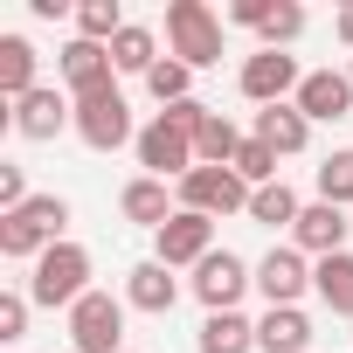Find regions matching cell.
<instances>
[{"label": "cell", "mask_w": 353, "mask_h": 353, "mask_svg": "<svg viewBox=\"0 0 353 353\" xmlns=\"http://www.w3.org/2000/svg\"><path fill=\"white\" fill-rule=\"evenodd\" d=\"M63 222H70V201L63 194H35L21 215H0V256L8 263H35L49 243H63Z\"/></svg>", "instance_id": "1"}, {"label": "cell", "mask_w": 353, "mask_h": 353, "mask_svg": "<svg viewBox=\"0 0 353 353\" xmlns=\"http://www.w3.org/2000/svg\"><path fill=\"white\" fill-rule=\"evenodd\" d=\"M28 298H35V305H63V312H77V305L90 298V250H77V243H49V250L35 256Z\"/></svg>", "instance_id": "2"}, {"label": "cell", "mask_w": 353, "mask_h": 353, "mask_svg": "<svg viewBox=\"0 0 353 353\" xmlns=\"http://www.w3.org/2000/svg\"><path fill=\"white\" fill-rule=\"evenodd\" d=\"M166 56H181L188 70H215L222 63V14L201 0H173L166 8Z\"/></svg>", "instance_id": "3"}, {"label": "cell", "mask_w": 353, "mask_h": 353, "mask_svg": "<svg viewBox=\"0 0 353 353\" xmlns=\"http://www.w3.org/2000/svg\"><path fill=\"white\" fill-rule=\"evenodd\" d=\"M250 181L236 166H194L188 181H181V208H194V215H208V222H222V215H243L250 208Z\"/></svg>", "instance_id": "4"}, {"label": "cell", "mask_w": 353, "mask_h": 353, "mask_svg": "<svg viewBox=\"0 0 353 353\" xmlns=\"http://www.w3.org/2000/svg\"><path fill=\"white\" fill-rule=\"evenodd\" d=\"M70 346L77 353H125V305L111 291H90L70 312Z\"/></svg>", "instance_id": "5"}, {"label": "cell", "mask_w": 353, "mask_h": 353, "mask_svg": "<svg viewBox=\"0 0 353 353\" xmlns=\"http://www.w3.org/2000/svg\"><path fill=\"white\" fill-rule=\"evenodd\" d=\"M132 152H139V166L152 173V181H166V173H173V181H188V173L201 166V159H194V139H188L181 125H166V118H152Z\"/></svg>", "instance_id": "6"}, {"label": "cell", "mask_w": 353, "mask_h": 353, "mask_svg": "<svg viewBox=\"0 0 353 353\" xmlns=\"http://www.w3.org/2000/svg\"><path fill=\"white\" fill-rule=\"evenodd\" d=\"M63 83H70V97H77V104H90V97H111V90H118V63H111V49L77 35V42L63 49Z\"/></svg>", "instance_id": "7"}, {"label": "cell", "mask_w": 353, "mask_h": 353, "mask_svg": "<svg viewBox=\"0 0 353 353\" xmlns=\"http://www.w3.org/2000/svg\"><path fill=\"white\" fill-rule=\"evenodd\" d=\"M77 139L90 145V152H118V145H139V132H132V104L111 90V97H90V104H77Z\"/></svg>", "instance_id": "8"}, {"label": "cell", "mask_w": 353, "mask_h": 353, "mask_svg": "<svg viewBox=\"0 0 353 353\" xmlns=\"http://www.w3.org/2000/svg\"><path fill=\"white\" fill-rule=\"evenodd\" d=\"M152 256L166 263V270H181V263H208L215 256V222L208 215H194V208H181L159 236H152Z\"/></svg>", "instance_id": "9"}, {"label": "cell", "mask_w": 353, "mask_h": 353, "mask_svg": "<svg viewBox=\"0 0 353 353\" xmlns=\"http://www.w3.org/2000/svg\"><path fill=\"white\" fill-rule=\"evenodd\" d=\"M298 56H284V49H256L250 63H243V97L250 104H284V97H298Z\"/></svg>", "instance_id": "10"}, {"label": "cell", "mask_w": 353, "mask_h": 353, "mask_svg": "<svg viewBox=\"0 0 353 353\" xmlns=\"http://www.w3.org/2000/svg\"><path fill=\"white\" fill-rule=\"evenodd\" d=\"M256 284V270L243 263V256H229V250H215L208 263H194V298L208 305V312H236V298Z\"/></svg>", "instance_id": "11"}, {"label": "cell", "mask_w": 353, "mask_h": 353, "mask_svg": "<svg viewBox=\"0 0 353 353\" xmlns=\"http://www.w3.org/2000/svg\"><path fill=\"white\" fill-rule=\"evenodd\" d=\"M63 125H77V97H70V90H49V83H42V90H28V97L14 104V132L35 139V145L56 139Z\"/></svg>", "instance_id": "12"}, {"label": "cell", "mask_w": 353, "mask_h": 353, "mask_svg": "<svg viewBox=\"0 0 353 353\" xmlns=\"http://www.w3.org/2000/svg\"><path fill=\"white\" fill-rule=\"evenodd\" d=\"M312 125H332V118H346L353 111V77L346 70H312L305 83H298V97H291Z\"/></svg>", "instance_id": "13"}, {"label": "cell", "mask_w": 353, "mask_h": 353, "mask_svg": "<svg viewBox=\"0 0 353 353\" xmlns=\"http://www.w3.org/2000/svg\"><path fill=\"white\" fill-rule=\"evenodd\" d=\"M256 291H263L270 305H298V298L312 291V263H305V250H270V256L256 263Z\"/></svg>", "instance_id": "14"}, {"label": "cell", "mask_w": 353, "mask_h": 353, "mask_svg": "<svg viewBox=\"0 0 353 353\" xmlns=\"http://www.w3.org/2000/svg\"><path fill=\"white\" fill-rule=\"evenodd\" d=\"M173 298H181V284H173V270H166L159 256H145V263H132V270H125V305H132V312L166 319V312H173Z\"/></svg>", "instance_id": "15"}, {"label": "cell", "mask_w": 353, "mask_h": 353, "mask_svg": "<svg viewBox=\"0 0 353 353\" xmlns=\"http://www.w3.org/2000/svg\"><path fill=\"white\" fill-rule=\"evenodd\" d=\"M291 250H305V256H339V250H346V215H339L332 201H312V208L298 215V229H291Z\"/></svg>", "instance_id": "16"}, {"label": "cell", "mask_w": 353, "mask_h": 353, "mask_svg": "<svg viewBox=\"0 0 353 353\" xmlns=\"http://www.w3.org/2000/svg\"><path fill=\"white\" fill-rule=\"evenodd\" d=\"M250 139H263L277 159H291V152H305V139H312V118L298 111V104H263L256 111V132Z\"/></svg>", "instance_id": "17"}, {"label": "cell", "mask_w": 353, "mask_h": 353, "mask_svg": "<svg viewBox=\"0 0 353 353\" xmlns=\"http://www.w3.org/2000/svg\"><path fill=\"white\" fill-rule=\"evenodd\" d=\"M118 208H125V222H139V229H166L173 215H181V208H173L166 201V181H152V173H139V181H125V194H118Z\"/></svg>", "instance_id": "18"}, {"label": "cell", "mask_w": 353, "mask_h": 353, "mask_svg": "<svg viewBox=\"0 0 353 353\" xmlns=\"http://www.w3.org/2000/svg\"><path fill=\"white\" fill-rule=\"evenodd\" d=\"M256 346H263V353H305V346H312V319H305L298 305H270L263 325H256Z\"/></svg>", "instance_id": "19"}, {"label": "cell", "mask_w": 353, "mask_h": 353, "mask_svg": "<svg viewBox=\"0 0 353 353\" xmlns=\"http://www.w3.org/2000/svg\"><path fill=\"white\" fill-rule=\"evenodd\" d=\"M28 90H42L35 83V42L28 35H0V97L21 104Z\"/></svg>", "instance_id": "20"}, {"label": "cell", "mask_w": 353, "mask_h": 353, "mask_svg": "<svg viewBox=\"0 0 353 353\" xmlns=\"http://www.w3.org/2000/svg\"><path fill=\"white\" fill-rule=\"evenodd\" d=\"M312 291L339 312V319H353V250H339V256H319L312 263Z\"/></svg>", "instance_id": "21"}, {"label": "cell", "mask_w": 353, "mask_h": 353, "mask_svg": "<svg viewBox=\"0 0 353 353\" xmlns=\"http://www.w3.org/2000/svg\"><path fill=\"white\" fill-rule=\"evenodd\" d=\"M111 63H118V77H152V63H159V35L139 28V21H125V35L111 42Z\"/></svg>", "instance_id": "22"}, {"label": "cell", "mask_w": 353, "mask_h": 353, "mask_svg": "<svg viewBox=\"0 0 353 353\" xmlns=\"http://www.w3.org/2000/svg\"><path fill=\"white\" fill-rule=\"evenodd\" d=\"M256 346V325L243 312H208L201 319V353H250Z\"/></svg>", "instance_id": "23"}, {"label": "cell", "mask_w": 353, "mask_h": 353, "mask_svg": "<svg viewBox=\"0 0 353 353\" xmlns=\"http://www.w3.org/2000/svg\"><path fill=\"white\" fill-rule=\"evenodd\" d=\"M250 215H256L263 229H298V215H305V208H298V194H291L284 181H270V188H256V194H250Z\"/></svg>", "instance_id": "24"}, {"label": "cell", "mask_w": 353, "mask_h": 353, "mask_svg": "<svg viewBox=\"0 0 353 353\" xmlns=\"http://www.w3.org/2000/svg\"><path fill=\"white\" fill-rule=\"evenodd\" d=\"M236 152H243V132L215 111V118H208V132L194 139V159H201V166H236Z\"/></svg>", "instance_id": "25"}, {"label": "cell", "mask_w": 353, "mask_h": 353, "mask_svg": "<svg viewBox=\"0 0 353 353\" xmlns=\"http://www.w3.org/2000/svg\"><path fill=\"white\" fill-rule=\"evenodd\" d=\"M77 35L111 49V42L125 35V14H118V0H83V8H77Z\"/></svg>", "instance_id": "26"}, {"label": "cell", "mask_w": 353, "mask_h": 353, "mask_svg": "<svg viewBox=\"0 0 353 353\" xmlns=\"http://www.w3.org/2000/svg\"><path fill=\"white\" fill-rule=\"evenodd\" d=\"M188 83H194V70H188L181 56H159L152 77H145V90L159 97V111H166V104H188Z\"/></svg>", "instance_id": "27"}, {"label": "cell", "mask_w": 353, "mask_h": 353, "mask_svg": "<svg viewBox=\"0 0 353 353\" xmlns=\"http://www.w3.org/2000/svg\"><path fill=\"white\" fill-rule=\"evenodd\" d=\"M263 49H291L298 35H305V8H298V0H270V14H263Z\"/></svg>", "instance_id": "28"}, {"label": "cell", "mask_w": 353, "mask_h": 353, "mask_svg": "<svg viewBox=\"0 0 353 353\" xmlns=\"http://www.w3.org/2000/svg\"><path fill=\"white\" fill-rule=\"evenodd\" d=\"M319 201H332V208H346V201H353V145H346V152H332V159L319 166Z\"/></svg>", "instance_id": "29"}, {"label": "cell", "mask_w": 353, "mask_h": 353, "mask_svg": "<svg viewBox=\"0 0 353 353\" xmlns=\"http://www.w3.org/2000/svg\"><path fill=\"white\" fill-rule=\"evenodd\" d=\"M236 173H243L250 188H270V181H277V152H270L263 139H243V152H236Z\"/></svg>", "instance_id": "30"}, {"label": "cell", "mask_w": 353, "mask_h": 353, "mask_svg": "<svg viewBox=\"0 0 353 353\" xmlns=\"http://www.w3.org/2000/svg\"><path fill=\"white\" fill-rule=\"evenodd\" d=\"M28 291H0V339H28Z\"/></svg>", "instance_id": "31"}, {"label": "cell", "mask_w": 353, "mask_h": 353, "mask_svg": "<svg viewBox=\"0 0 353 353\" xmlns=\"http://www.w3.org/2000/svg\"><path fill=\"white\" fill-rule=\"evenodd\" d=\"M159 118H166V125H181V132H188V139H201V132H208V118H215V111H208V104H201V97H188V104H166V111H159Z\"/></svg>", "instance_id": "32"}, {"label": "cell", "mask_w": 353, "mask_h": 353, "mask_svg": "<svg viewBox=\"0 0 353 353\" xmlns=\"http://www.w3.org/2000/svg\"><path fill=\"white\" fill-rule=\"evenodd\" d=\"M35 194H28V181H21V166H0V215H21Z\"/></svg>", "instance_id": "33"}, {"label": "cell", "mask_w": 353, "mask_h": 353, "mask_svg": "<svg viewBox=\"0 0 353 353\" xmlns=\"http://www.w3.org/2000/svg\"><path fill=\"white\" fill-rule=\"evenodd\" d=\"M263 14H270V0H229V21L236 28H263Z\"/></svg>", "instance_id": "34"}, {"label": "cell", "mask_w": 353, "mask_h": 353, "mask_svg": "<svg viewBox=\"0 0 353 353\" xmlns=\"http://www.w3.org/2000/svg\"><path fill=\"white\" fill-rule=\"evenodd\" d=\"M332 35H339V42H346V49H353V0H346V8H339V14H332Z\"/></svg>", "instance_id": "35"}, {"label": "cell", "mask_w": 353, "mask_h": 353, "mask_svg": "<svg viewBox=\"0 0 353 353\" xmlns=\"http://www.w3.org/2000/svg\"><path fill=\"white\" fill-rule=\"evenodd\" d=\"M346 77H353V63H346Z\"/></svg>", "instance_id": "36"}, {"label": "cell", "mask_w": 353, "mask_h": 353, "mask_svg": "<svg viewBox=\"0 0 353 353\" xmlns=\"http://www.w3.org/2000/svg\"><path fill=\"white\" fill-rule=\"evenodd\" d=\"M125 353H132V346H125Z\"/></svg>", "instance_id": "37"}]
</instances>
